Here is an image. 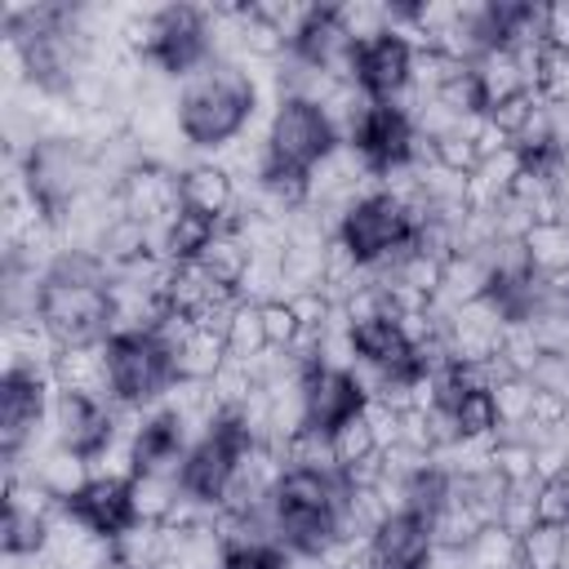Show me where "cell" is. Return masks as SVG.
Here are the masks:
<instances>
[{
  "instance_id": "1",
  "label": "cell",
  "mask_w": 569,
  "mask_h": 569,
  "mask_svg": "<svg viewBox=\"0 0 569 569\" xmlns=\"http://www.w3.org/2000/svg\"><path fill=\"white\" fill-rule=\"evenodd\" d=\"M253 111H258V84L231 58L204 62L178 89V133L196 151H218L236 142L253 120Z\"/></svg>"
},
{
  "instance_id": "2",
  "label": "cell",
  "mask_w": 569,
  "mask_h": 569,
  "mask_svg": "<svg viewBox=\"0 0 569 569\" xmlns=\"http://www.w3.org/2000/svg\"><path fill=\"white\" fill-rule=\"evenodd\" d=\"M338 142L342 138H338V129H333V120L325 116L320 102L298 98V93H280V102L271 111V124H267V142H262L267 164L311 173Z\"/></svg>"
},
{
  "instance_id": "3",
  "label": "cell",
  "mask_w": 569,
  "mask_h": 569,
  "mask_svg": "<svg viewBox=\"0 0 569 569\" xmlns=\"http://www.w3.org/2000/svg\"><path fill=\"white\" fill-rule=\"evenodd\" d=\"M102 284H71V280L44 276L40 280V298H36V316H40V325L62 347L107 342V325H111V293Z\"/></svg>"
},
{
  "instance_id": "4",
  "label": "cell",
  "mask_w": 569,
  "mask_h": 569,
  "mask_svg": "<svg viewBox=\"0 0 569 569\" xmlns=\"http://www.w3.org/2000/svg\"><path fill=\"white\" fill-rule=\"evenodd\" d=\"M107 365H111L116 405L156 409L160 396L178 382V373H173V351H169L160 338H151V333L107 338Z\"/></svg>"
},
{
  "instance_id": "5",
  "label": "cell",
  "mask_w": 569,
  "mask_h": 569,
  "mask_svg": "<svg viewBox=\"0 0 569 569\" xmlns=\"http://www.w3.org/2000/svg\"><path fill=\"white\" fill-rule=\"evenodd\" d=\"M338 240L356 253L360 267H373V262H391L405 249H413V227L391 196L373 191V196H360L342 209Z\"/></svg>"
},
{
  "instance_id": "6",
  "label": "cell",
  "mask_w": 569,
  "mask_h": 569,
  "mask_svg": "<svg viewBox=\"0 0 569 569\" xmlns=\"http://www.w3.org/2000/svg\"><path fill=\"white\" fill-rule=\"evenodd\" d=\"M53 391L58 387H53L49 369H31V365L4 369V378H0V453L9 467L22 458V449L36 440L40 422L49 418Z\"/></svg>"
},
{
  "instance_id": "7",
  "label": "cell",
  "mask_w": 569,
  "mask_h": 569,
  "mask_svg": "<svg viewBox=\"0 0 569 569\" xmlns=\"http://www.w3.org/2000/svg\"><path fill=\"white\" fill-rule=\"evenodd\" d=\"M409 67H413V49L405 40H396L391 31H382L378 40L356 44L351 84L373 102H396L409 93Z\"/></svg>"
},
{
  "instance_id": "8",
  "label": "cell",
  "mask_w": 569,
  "mask_h": 569,
  "mask_svg": "<svg viewBox=\"0 0 569 569\" xmlns=\"http://www.w3.org/2000/svg\"><path fill=\"white\" fill-rule=\"evenodd\" d=\"M116 200H120L124 218L160 227V222H169L182 209V173H173L160 160H142L138 169H129L116 182Z\"/></svg>"
},
{
  "instance_id": "9",
  "label": "cell",
  "mask_w": 569,
  "mask_h": 569,
  "mask_svg": "<svg viewBox=\"0 0 569 569\" xmlns=\"http://www.w3.org/2000/svg\"><path fill=\"white\" fill-rule=\"evenodd\" d=\"M302 405H307V427H316V431H338L347 418L365 413L369 396H365V387H360L351 373L316 365V369L302 373Z\"/></svg>"
},
{
  "instance_id": "10",
  "label": "cell",
  "mask_w": 569,
  "mask_h": 569,
  "mask_svg": "<svg viewBox=\"0 0 569 569\" xmlns=\"http://www.w3.org/2000/svg\"><path fill=\"white\" fill-rule=\"evenodd\" d=\"M58 391H76L102 405H116L111 391V365H107V342H84V347H62L53 369H49Z\"/></svg>"
},
{
  "instance_id": "11",
  "label": "cell",
  "mask_w": 569,
  "mask_h": 569,
  "mask_svg": "<svg viewBox=\"0 0 569 569\" xmlns=\"http://www.w3.org/2000/svg\"><path fill=\"white\" fill-rule=\"evenodd\" d=\"M182 204L213 218L218 227L231 218V209L240 204V191H236V178L218 164V160H200V164H187L182 169Z\"/></svg>"
},
{
  "instance_id": "12",
  "label": "cell",
  "mask_w": 569,
  "mask_h": 569,
  "mask_svg": "<svg viewBox=\"0 0 569 569\" xmlns=\"http://www.w3.org/2000/svg\"><path fill=\"white\" fill-rule=\"evenodd\" d=\"M67 511L76 520H84L93 533L102 538H116L133 525V511H129V485L120 480H93L76 502H67Z\"/></svg>"
},
{
  "instance_id": "13",
  "label": "cell",
  "mask_w": 569,
  "mask_h": 569,
  "mask_svg": "<svg viewBox=\"0 0 569 569\" xmlns=\"http://www.w3.org/2000/svg\"><path fill=\"white\" fill-rule=\"evenodd\" d=\"M27 476H36L62 507L67 502H76L89 485H93V471H89V458L84 453H76V449H67V445H49L40 458H36V467L27 471Z\"/></svg>"
},
{
  "instance_id": "14",
  "label": "cell",
  "mask_w": 569,
  "mask_h": 569,
  "mask_svg": "<svg viewBox=\"0 0 569 569\" xmlns=\"http://www.w3.org/2000/svg\"><path fill=\"white\" fill-rule=\"evenodd\" d=\"M111 271H124V267H138L142 258H156L151 249V227L147 222H133V218H116L107 222V231L98 236V249H93Z\"/></svg>"
},
{
  "instance_id": "15",
  "label": "cell",
  "mask_w": 569,
  "mask_h": 569,
  "mask_svg": "<svg viewBox=\"0 0 569 569\" xmlns=\"http://www.w3.org/2000/svg\"><path fill=\"white\" fill-rule=\"evenodd\" d=\"M178 498H182L178 476L138 471V476L129 480V511H133V520H142V525H164L169 511L178 507Z\"/></svg>"
},
{
  "instance_id": "16",
  "label": "cell",
  "mask_w": 569,
  "mask_h": 569,
  "mask_svg": "<svg viewBox=\"0 0 569 569\" xmlns=\"http://www.w3.org/2000/svg\"><path fill=\"white\" fill-rule=\"evenodd\" d=\"M227 338L213 329H196L178 351H173V373L182 382H213V373L227 365Z\"/></svg>"
},
{
  "instance_id": "17",
  "label": "cell",
  "mask_w": 569,
  "mask_h": 569,
  "mask_svg": "<svg viewBox=\"0 0 569 569\" xmlns=\"http://www.w3.org/2000/svg\"><path fill=\"white\" fill-rule=\"evenodd\" d=\"M471 71H476V80H480L489 107H498V102H507V98H516V93H529L525 71H520V62H516L511 49H485V53L471 62Z\"/></svg>"
},
{
  "instance_id": "18",
  "label": "cell",
  "mask_w": 569,
  "mask_h": 569,
  "mask_svg": "<svg viewBox=\"0 0 569 569\" xmlns=\"http://www.w3.org/2000/svg\"><path fill=\"white\" fill-rule=\"evenodd\" d=\"M525 253H529V267L538 276H556V271H569V222H533L525 236H520Z\"/></svg>"
},
{
  "instance_id": "19",
  "label": "cell",
  "mask_w": 569,
  "mask_h": 569,
  "mask_svg": "<svg viewBox=\"0 0 569 569\" xmlns=\"http://www.w3.org/2000/svg\"><path fill=\"white\" fill-rule=\"evenodd\" d=\"M218 284H227V289H236L240 293V280H244V271H249V262H253V253H249V244L236 236V231H218L213 240H209V249L196 258Z\"/></svg>"
},
{
  "instance_id": "20",
  "label": "cell",
  "mask_w": 569,
  "mask_h": 569,
  "mask_svg": "<svg viewBox=\"0 0 569 569\" xmlns=\"http://www.w3.org/2000/svg\"><path fill=\"white\" fill-rule=\"evenodd\" d=\"M111 556L133 565V569H160L164 565V525H142L133 520L124 533L111 538Z\"/></svg>"
},
{
  "instance_id": "21",
  "label": "cell",
  "mask_w": 569,
  "mask_h": 569,
  "mask_svg": "<svg viewBox=\"0 0 569 569\" xmlns=\"http://www.w3.org/2000/svg\"><path fill=\"white\" fill-rule=\"evenodd\" d=\"M222 338H227V351L240 356V360H258L262 351H271L267 347V329H262V302L240 298L231 320H227V329H222Z\"/></svg>"
},
{
  "instance_id": "22",
  "label": "cell",
  "mask_w": 569,
  "mask_h": 569,
  "mask_svg": "<svg viewBox=\"0 0 569 569\" xmlns=\"http://www.w3.org/2000/svg\"><path fill=\"white\" fill-rule=\"evenodd\" d=\"M467 569H520V538L498 520L485 525L467 547Z\"/></svg>"
},
{
  "instance_id": "23",
  "label": "cell",
  "mask_w": 569,
  "mask_h": 569,
  "mask_svg": "<svg viewBox=\"0 0 569 569\" xmlns=\"http://www.w3.org/2000/svg\"><path fill=\"white\" fill-rule=\"evenodd\" d=\"M493 409H498V431L520 436L533 418V378L511 373V378L493 382Z\"/></svg>"
},
{
  "instance_id": "24",
  "label": "cell",
  "mask_w": 569,
  "mask_h": 569,
  "mask_svg": "<svg viewBox=\"0 0 569 569\" xmlns=\"http://www.w3.org/2000/svg\"><path fill=\"white\" fill-rule=\"evenodd\" d=\"M569 525H533L520 533V569H565Z\"/></svg>"
},
{
  "instance_id": "25",
  "label": "cell",
  "mask_w": 569,
  "mask_h": 569,
  "mask_svg": "<svg viewBox=\"0 0 569 569\" xmlns=\"http://www.w3.org/2000/svg\"><path fill=\"white\" fill-rule=\"evenodd\" d=\"M391 280H400V284L436 298L440 284H445V262L436 253H427V249H405L400 258H391Z\"/></svg>"
},
{
  "instance_id": "26",
  "label": "cell",
  "mask_w": 569,
  "mask_h": 569,
  "mask_svg": "<svg viewBox=\"0 0 569 569\" xmlns=\"http://www.w3.org/2000/svg\"><path fill=\"white\" fill-rule=\"evenodd\" d=\"M458 436H498V409H493V391H458V400L449 405Z\"/></svg>"
},
{
  "instance_id": "27",
  "label": "cell",
  "mask_w": 569,
  "mask_h": 569,
  "mask_svg": "<svg viewBox=\"0 0 569 569\" xmlns=\"http://www.w3.org/2000/svg\"><path fill=\"white\" fill-rule=\"evenodd\" d=\"M493 471L516 489V485H533V445L525 436H498L493 445Z\"/></svg>"
},
{
  "instance_id": "28",
  "label": "cell",
  "mask_w": 569,
  "mask_h": 569,
  "mask_svg": "<svg viewBox=\"0 0 569 569\" xmlns=\"http://www.w3.org/2000/svg\"><path fill=\"white\" fill-rule=\"evenodd\" d=\"M431 164L445 169V173H453V178H467V173L480 169V151H476L471 138H462L458 129H449V133L431 138Z\"/></svg>"
},
{
  "instance_id": "29",
  "label": "cell",
  "mask_w": 569,
  "mask_h": 569,
  "mask_svg": "<svg viewBox=\"0 0 569 569\" xmlns=\"http://www.w3.org/2000/svg\"><path fill=\"white\" fill-rule=\"evenodd\" d=\"M329 440H333V458H338V467H351V462L378 453V440H373V427H369L365 413L347 418L338 431H329Z\"/></svg>"
},
{
  "instance_id": "30",
  "label": "cell",
  "mask_w": 569,
  "mask_h": 569,
  "mask_svg": "<svg viewBox=\"0 0 569 569\" xmlns=\"http://www.w3.org/2000/svg\"><path fill=\"white\" fill-rule=\"evenodd\" d=\"M262 329H267V347H271V351H289V347L302 338V325H298L289 298L262 302Z\"/></svg>"
},
{
  "instance_id": "31",
  "label": "cell",
  "mask_w": 569,
  "mask_h": 569,
  "mask_svg": "<svg viewBox=\"0 0 569 569\" xmlns=\"http://www.w3.org/2000/svg\"><path fill=\"white\" fill-rule=\"evenodd\" d=\"M538 107H542V102H538V93H516V98H507V102L489 107L485 116H489V120H493V124L516 142V138L525 133V124L533 120V111H538Z\"/></svg>"
},
{
  "instance_id": "32",
  "label": "cell",
  "mask_w": 569,
  "mask_h": 569,
  "mask_svg": "<svg viewBox=\"0 0 569 569\" xmlns=\"http://www.w3.org/2000/svg\"><path fill=\"white\" fill-rule=\"evenodd\" d=\"M533 511H538V525H569V476L542 480L538 498H533Z\"/></svg>"
},
{
  "instance_id": "33",
  "label": "cell",
  "mask_w": 569,
  "mask_h": 569,
  "mask_svg": "<svg viewBox=\"0 0 569 569\" xmlns=\"http://www.w3.org/2000/svg\"><path fill=\"white\" fill-rule=\"evenodd\" d=\"M289 307H293V316H298V325H302L307 333H325V325H329V316H333V302H329L320 289H298V293H289Z\"/></svg>"
},
{
  "instance_id": "34",
  "label": "cell",
  "mask_w": 569,
  "mask_h": 569,
  "mask_svg": "<svg viewBox=\"0 0 569 569\" xmlns=\"http://www.w3.org/2000/svg\"><path fill=\"white\" fill-rule=\"evenodd\" d=\"M520 169H525V156H520L516 147H507V151H498V156L480 160V169H476V173H480L493 191H502V196H507V187L516 182V173H520Z\"/></svg>"
},
{
  "instance_id": "35",
  "label": "cell",
  "mask_w": 569,
  "mask_h": 569,
  "mask_svg": "<svg viewBox=\"0 0 569 569\" xmlns=\"http://www.w3.org/2000/svg\"><path fill=\"white\" fill-rule=\"evenodd\" d=\"M365 418H369V427H373L378 449H396V445H400V409H391L387 400H369V405H365Z\"/></svg>"
},
{
  "instance_id": "36",
  "label": "cell",
  "mask_w": 569,
  "mask_h": 569,
  "mask_svg": "<svg viewBox=\"0 0 569 569\" xmlns=\"http://www.w3.org/2000/svg\"><path fill=\"white\" fill-rule=\"evenodd\" d=\"M289 551L284 547H240V551H227L222 569H284Z\"/></svg>"
},
{
  "instance_id": "37",
  "label": "cell",
  "mask_w": 569,
  "mask_h": 569,
  "mask_svg": "<svg viewBox=\"0 0 569 569\" xmlns=\"http://www.w3.org/2000/svg\"><path fill=\"white\" fill-rule=\"evenodd\" d=\"M542 44L569 53V4H547V36Z\"/></svg>"
},
{
  "instance_id": "38",
  "label": "cell",
  "mask_w": 569,
  "mask_h": 569,
  "mask_svg": "<svg viewBox=\"0 0 569 569\" xmlns=\"http://www.w3.org/2000/svg\"><path fill=\"white\" fill-rule=\"evenodd\" d=\"M284 569H333V565H329L325 556H298V551H289Z\"/></svg>"
},
{
  "instance_id": "39",
  "label": "cell",
  "mask_w": 569,
  "mask_h": 569,
  "mask_svg": "<svg viewBox=\"0 0 569 569\" xmlns=\"http://www.w3.org/2000/svg\"><path fill=\"white\" fill-rule=\"evenodd\" d=\"M565 436H569V418H565Z\"/></svg>"
}]
</instances>
